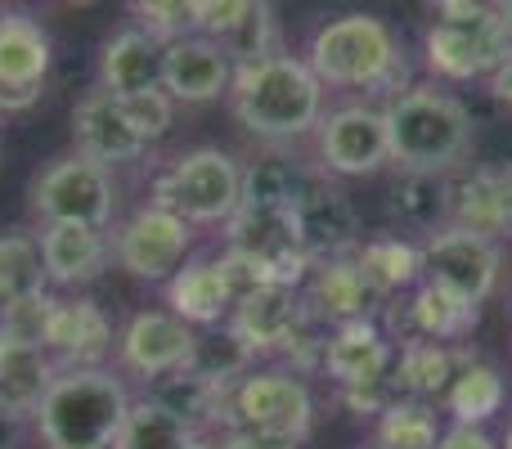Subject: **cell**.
Listing matches in <instances>:
<instances>
[{
	"label": "cell",
	"instance_id": "obj_43",
	"mask_svg": "<svg viewBox=\"0 0 512 449\" xmlns=\"http://www.w3.org/2000/svg\"><path fill=\"white\" fill-rule=\"evenodd\" d=\"M212 441L221 445V449H297V445H288V441H270V436L243 432V427H221Z\"/></svg>",
	"mask_w": 512,
	"mask_h": 449
},
{
	"label": "cell",
	"instance_id": "obj_10",
	"mask_svg": "<svg viewBox=\"0 0 512 449\" xmlns=\"http://www.w3.org/2000/svg\"><path fill=\"white\" fill-rule=\"evenodd\" d=\"M54 72V41L27 9L0 14V117H18L41 104Z\"/></svg>",
	"mask_w": 512,
	"mask_h": 449
},
{
	"label": "cell",
	"instance_id": "obj_20",
	"mask_svg": "<svg viewBox=\"0 0 512 449\" xmlns=\"http://www.w3.org/2000/svg\"><path fill=\"white\" fill-rule=\"evenodd\" d=\"M72 149L86 153L90 162H104V167H126V162H140L153 144L140 140V131L131 126L122 99L108 95L104 86H90L86 95L72 108Z\"/></svg>",
	"mask_w": 512,
	"mask_h": 449
},
{
	"label": "cell",
	"instance_id": "obj_26",
	"mask_svg": "<svg viewBox=\"0 0 512 449\" xmlns=\"http://www.w3.org/2000/svg\"><path fill=\"white\" fill-rule=\"evenodd\" d=\"M450 225L468 229V234L495 238L512 229V171L477 167L463 180H454L450 194Z\"/></svg>",
	"mask_w": 512,
	"mask_h": 449
},
{
	"label": "cell",
	"instance_id": "obj_29",
	"mask_svg": "<svg viewBox=\"0 0 512 449\" xmlns=\"http://www.w3.org/2000/svg\"><path fill=\"white\" fill-rule=\"evenodd\" d=\"M450 194H454L450 171H400L396 185H391L387 212L391 221L418 229L427 238L450 225Z\"/></svg>",
	"mask_w": 512,
	"mask_h": 449
},
{
	"label": "cell",
	"instance_id": "obj_30",
	"mask_svg": "<svg viewBox=\"0 0 512 449\" xmlns=\"http://www.w3.org/2000/svg\"><path fill=\"white\" fill-rule=\"evenodd\" d=\"M504 400H508V387H504V378H499L495 364L472 360V355H468V360L459 364V373H454V382L445 387L441 409L450 414V423L486 427L490 418L504 409Z\"/></svg>",
	"mask_w": 512,
	"mask_h": 449
},
{
	"label": "cell",
	"instance_id": "obj_36",
	"mask_svg": "<svg viewBox=\"0 0 512 449\" xmlns=\"http://www.w3.org/2000/svg\"><path fill=\"white\" fill-rule=\"evenodd\" d=\"M50 288L45 283V265H41V243L27 229H9L0 234V306L18 297H32V292Z\"/></svg>",
	"mask_w": 512,
	"mask_h": 449
},
{
	"label": "cell",
	"instance_id": "obj_35",
	"mask_svg": "<svg viewBox=\"0 0 512 449\" xmlns=\"http://www.w3.org/2000/svg\"><path fill=\"white\" fill-rule=\"evenodd\" d=\"M306 185H310V176L283 149H270L256 162H243V203L292 207L306 194Z\"/></svg>",
	"mask_w": 512,
	"mask_h": 449
},
{
	"label": "cell",
	"instance_id": "obj_17",
	"mask_svg": "<svg viewBox=\"0 0 512 449\" xmlns=\"http://www.w3.org/2000/svg\"><path fill=\"white\" fill-rule=\"evenodd\" d=\"M301 301H306L310 319L324 328L355 324V319H378L387 297L364 279L355 256H333V261H310V274L301 283Z\"/></svg>",
	"mask_w": 512,
	"mask_h": 449
},
{
	"label": "cell",
	"instance_id": "obj_5",
	"mask_svg": "<svg viewBox=\"0 0 512 449\" xmlns=\"http://www.w3.org/2000/svg\"><path fill=\"white\" fill-rule=\"evenodd\" d=\"M149 203L171 207L194 229H225L243 203V162L216 144L185 149L153 176Z\"/></svg>",
	"mask_w": 512,
	"mask_h": 449
},
{
	"label": "cell",
	"instance_id": "obj_3",
	"mask_svg": "<svg viewBox=\"0 0 512 449\" xmlns=\"http://www.w3.org/2000/svg\"><path fill=\"white\" fill-rule=\"evenodd\" d=\"M131 387L117 369H59L36 405L32 432L41 449H113L131 414Z\"/></svg>",
	"mask_w": 512,
	"mask_h": 449
},
{
	"label": "cell",
	"instance_id": "obj_12",
	"mask_svg": "<svg viewBox=\"0 0 512 449\" xmlns=\"http://www.w3.org/2000/svg\"><path fill=\"white\" fill-rule=\"evenodd\" d=\"M194 333L180 315L171 310H135L113 342V369L122 378H135L144 387H153L158 378L185 369L189 351H194Z\"/></svg>",
	"mask_w": 512,
	"mask_h": 449
},
{
	"label": "cell",
	"instance_id": "obj_32",
	"mask_svg": "<svg viewBox=\"0 0 512 449\" xmlns=\"http://www.w3.org/2000/svg\"><path fill=\"white\" fill-rule=\"evenodd\" d=\"M185 369H194L198 378H207V382L230 391L243 373L256 369V355L230 324H212V328H198L194 333V351H189Z\"/></svg>",
	"mask_w": 512,
	"mask_h": 449
},
{
	"label": "cell",
	"instance_id": "obj_13",
	"mask_svg": "<svg viewBox=\"0 0 512 449\" xmlns=\"http://www.w3.org/2000/svg\"><path fill=\"white\" fill-rule=\"evenodd\" d=\"M418 247H423V279L459 292L472 306L495 297L499 265H504L495 238H481V234H468V229L445 225V229H436V234H427Z\"/></svg>",
	"mask_w": 512,
	"mask_h": 449
},
{
	"label": "cell",
	"instance_id": "obj_42",
	"mask_svg": "<svg viewBox=\"0 0 512 449\" xmlns=\"http://www.w3.org/2000/svg\"><path fill=\"white\" fill-rule=\"evenodd\" d=\"M436 449H499V441L477 423H445Z\"/></svg>",
	"mask_w": 512,
	"mask_h": 449
},
{
	"label": "cell",
	"instance_id": "obj_2",
	"mask_svg": "<svg viewBox=\"0 0 512 449\" xmlns=\"http://www.w3.org/2000/svg\"><path fill=\"white\" fill-rule=\"evenodd\" d=\"M310 72L324 90H364L378 99H396L409 90V59L400 36L378 14H337L310 32L306 54Z\"/></svg>",
	"mask_w": 512,
	"mask_h": 449
},
{
	"label": "cell",
	"instance_id": "obj_23",
	"mask_svg": "<svg viewBox=\"0 0 512 449\" xmlns=\"http://www.w3.org/2000/svg\"><path fill=\"white\" fill-rule=\"evenodd\" d=\"M382 315H387L391 324L405 319V337H432V342H445V346L468 342L481 324V310L472 306L468 297H459V292L441 288V283H432V279H418L405 306L400 310L382 306ZM405 337H400V342H405Z\"/></svg>",
	"mask_w": 512,
	"mask_h": 449
},
{
	"label": "cell",
	"instance_id": "obj_6",
	"mask_svg": "<svg viewBox=\"0 0 512 449\" xmlns=\"http://www.w3.org/2000/svg\"><path fill=\"white\" fill-rule=\"evenodd\" d=\"M117 176L104 162H90L86 153H59L50 158L27 185V216L32 225H95L113 229L117 221Z\"/></svg>",
	"mask_w": 512,
	"mask_h": 449
},
{
	"label": "cell",
	"instance_id": "obj_24",
	"mask_svg": "<svg viewBox=\"0 0 512 449\" xmlns=\"http://www.w3.org/2000/svg\"><path fill=\"white\" fill-rule=\"evenodd\" d=\"M162 45L158 36H149L144 27H122L104 41L95 63V86H104L108 95L131 99L144 90H162Z\"/></svg>",
	"mask_w": 512,
	"mask_h": 449
},
{
	"label": "cell",
	"instance_id": "obj_7",
	"mask_svg": "<svg viewBox=\"0 0 512 449\" xmlns=\"http://www.w3.org/2000/svg\"><path fill=\"white\" fill-rule=\"evenodd\" d=\"M225 409H230V427L288 445H301L315 427V396L306 378L292 373L288 364H265V369L243 373L230 387Z\"/></svg>",
	"mask_w": 512,
	"mask_h": 449
},
{
	"label": "cell",
	"instance_id": "obj_14",
	"mask_svg": "<svg viewBox=\"0 0 512 449\" xmlns=\"http://www.w3.org/2000/svg\"><path fill=\"white\" fill-rule=\"evenodd\" d=\"M225 243L256 256L270 270L274 283L301 288L310 274V256L301 252L292 207H265V203H239V212L225 221Z\"/></svg>",
	"mask_w": 512,
	"mask_h": 449
},
{
	"label": "cell",
	"instance_id": "obj_22",
	"mask_svg": "<svg viewBox=\"0 0 512 449\" xmlns=\"http://www.w3.org/2000/svg\"><path fill=\"white\" fill-rule=\"evenodd\" d=\"M36 243H41L45 283L59 292L86 288V283H95L113 265L108 229H95V225H41Z\"/></svg>",
	"mask_w": 512,
	"mask_h": 449
},
{
	"label": "cell",
	"instance_id": "obj_45",
	"mask_svg": "<svg viewBox=\"0 0 512 449\" xmlns=\"http://www.w3.org/2000/svg\"><path fill=\"white\" fill-rule=\"evenodd\" d=\"M495 9H499V18H504V32L512 41V0H495Z\"/></svg>",
	"mask_w": 512,
	"mask_h": 449
},
{
	"label": "cell",
	"instance_id": "obj_1",
	"mask_svg": "<svg viewBox=\"0 0 512 449\" xmlns=\"http://www.w3.org/2000/svg\"><path fill=\"white\" fill-rule=\"evenodd\" d=\"M225 99H230L234 122L270 149L315 135L319 117H324V86L310 72V63L288 50L234 63V81Z\"/></svg>",
	"mask_w": 512,
	"mask_h": 449
},
{
	"label": "cell",
	"instance_id": "obj_15",
	"mask_svg": "<svg viewBox=\"0 0 512 449\" xmlns=\"http://www.w3.org/2000/svg\"><path fill=\"white\" fill-rule=\"evenodd\" d=\"M292 221H297L301 252L310 261H333V256H355L364 243L360 207L351 203L342 185L333 180H310L306 194L292 203Z\"/></svg>",
	"mask_w": 512,
	"mask_h": 449
},
{
	"label": "cell",
	"instance_id": "obj_33",
	"mask_svg": "<svg viewBox=\"0 0 512 449\" xmlns=\"http://www.w3.org/2000/svg\"><path fill=\"white\" fill-rule=\"evenodd\" d=\"M441 414L432 400H414V396H396L387 409L378 414L373 427V445L378 449H436L441 441Z\"/></svg>",
	"mask_w": 512,
	"mask_h": 449
},
{
	"label": "cell",
	"instance_id": "obj_44",
	"mask_svg": "<svg viewBox=\"0 0 512 449\" xmlns=\"http://www.w3.org/2000/svg\"><path fill=\"white\" fill-rule=\"evenodd\" d=\"M486 81H490V95H495V99H504V104L512 108V50H508V59L499 63V68L490 72Z\"/></svg>",
	"mask_w": 512,
	"mask_h": 449
},
{
	"label": "cell",
	"instance_id": "obj_9",
	"mask_svg": "<svg viewBox=\"0 0 512 449\" xmlns=\"http://www.w3.org/2000/svg\"><path fill=\"white\" fill-rule=\"evenodd\" d=\"M113 265L140 283H167L180 265L194 256V225L171 207L140 203L135 212L117 216L108 229Z\"/></svg>",
	"mask_w": 512,
	"mask_h": 449
},
{
	"label": "cell",
	"instance_id": "obj_48",
	"mask_svg": "<svg viewBox=\"0 0 512 449\" xmlns=\"http://www.w3.org/2000/svg\"><path fill=\"white\" fill-rule=\"evenodd\" d=\"M63 5H86V0H63Z\"/></svg>",
	"mask_w": 512,
	"mask_h": 449
},
{
	"label": "cell",
	"instance_id": "obj_34",
	"mask_svg": "<svg viewBox=\"0 0 512 449\" xmlns=\"http://www.w3.org/2000/svg\"><path fill=\"white\" fill-rule=\"evenodd\" d=\"M194 441H198V432L185 418L162 409L153 396H135L113 449H189Z\"/></svg>",
	"mask_w": 512,
	"mask_h": 449
},
{
	"label": "cell",
	"instance_id": "obj_40",
	"mask_svg": "<svg viewBox=\"0 0 512 449\" xmlns=\"http://www.w3.org/2000/svg\"><path fill=\"white\" fill-rule=\"evenodd\" d=\"M126 117H131V126L140 131L144 144H158L162 135L176 126V99L167 95V90H144V95H131L122 99Z\"/></svg>",
	"mask_w": 512,
	"mask_h": 449
},
{
	"label": "cell",
	"instance_id": "obj_16",
	"mask_svg": "<svg viewBox=\"0 0 512 449\" xmlns=\"http://www.w3.org/2000/svg\"><path fill=\"white\" fill-rule=\"evenodd\" d=\"M225 324L252 346L256 360H261V355L283 360L288 346L297 342V333L310 324V310H306V301H301V288L265 283V288L243 292V297L234 301V310H230Z\"/></svg>",
	"mask_w": 512,
	"mask_h": 449
},
{
	"label": "cell",
	"instance_id": "obj_25",
	"mask_svg": "<svg viewBox=\"0 0 512 449\" xmlns=\"http://www.w3.org/2000/svg\"><path fill=\"white\" fill-rule=\"evenodd\" d=\"M162 297H167L171 315H180L189 328L225 324L234 310V292H230V283H225L221 265H216V252L189 256V261L162 283Z\"/></svg>",
	"mask_w": 512,
	"mask_h": 449
},
{
	"label": "cell",
	"instance_id": "obj_27",
	"mask_svg": "<svg viewBox=\"0 0 512 449\" xmlns=\"http://www.w3.org/2000/svg\"><path fill=\"white\" fill-rule=\"evenodd\" d=\"M54 360L45 355V346L14 342L0 333V418L9 423H32L36 405H41L45 387L54 382Z\"/></svg>",
	"mask_w": 512,
	"mask_h": 449
},
{
	"label": "cell",
	"instance_id": "obj_41",
	"mask_svg": "<svg viewBox=\"0 0 512 449\" xmlns=\"http://www.w3.org/2000/svg\"><path fill=\"white\" fill-rule=\"evenodd\" d=\"M135 27H144L158 41H176L189 32V0H126Z\"/></svg>",
	"mask_w": 512,
	"mask_h": 449
},
{
	"label": "cell",
	"instance_id": "obj_8",
	"mask_svg": "<svg viewBox=\"0 0 512 449\" xmlns=\"http://www.w3.org/2000/svg\"><path fill=\"white\" fill-rule=\"evenodd\" d=\"M512 41L504 32L495 0L468 5L459 14H436V23L423 36V63L441 81H477L490 77L508 59Z\"/></svg>",
	"mask_w": 512,
	"mask_h": 449
},
{
	"label": "cell",
	"instance_id": "obj_19",
	"mask_svg": "<svg viewBox=\"0 0 512 449\" xmlns=\"http://www.w3.org/2000/svg\"><path fill=\"white\" fill-rule=\"evenodd\" d=\"M230 81L234 59L212 36L185 32L162 45V90L176 104H212V99L230 95Z\"/></svg>",
	"mask_w": 512,
	"mask_h": 449
},
{
	"label": "cell",
	"instance_id": "obj_38",
	"mask_svg": "<svg viewBox=\"0 0 512 449\" xmlns=\"http://www.w3.org/2000/svg\"><path fill=\"white\" fill-rule=\"evenodd\" d=\"M234 63H248V59H265V54L283 50L279 45V23H274V0H256L252 14L243 18V27L225 41Z\"/></svg>",
	"mask_w": 512,
	"mask_h": 449
},
{
	"label": "cell",
	"instance_id": "obj_31",
	"mask_svg": "<svg viewBox=\"0 0 512 449\" xmlns=\"http://www.w3.org/2000/svg\"><path fill=\"white\" fill-rule=\"evenodd\" d=\"M355 265H360L364 279L391 301L396 292H409L423 279V247L400 234H378L355 247Z\"/></svg>",
	"mask_w": 512,
	"mask_h": 449
},
{
	"label": "cell",
	"instance_id": "obj_28",
	"mask_svg": "<svg viewBox=\"0 0 512 449\" xmlns=\"http://www.w3.org/2000/svg\"><path fill=\"white\" fill-rule=\"evenodd\" d=\"M463 360H468L463 346H445V342H432V337H405V342L396 346L391 382H396L400 396L441 405L445 387L454 382V373H459Z\"/></svg>",
	"mask_w": 512,
	"mask_h": 449
},
{
	"label": "cell",
	"instance_id": "obj_39",
	"mask_svg": "<svg viewBox=\"0 0 512 449\" xmlns=\"http://www.w3.org/2000/svg\"><path fill=\"white\" fill-rule=\"evenodd\" d=\"M256 0H189V32L212 36V41H230L252 14Z\"/></svg>",
	"mask_w": 512,
	"mask_h": 449
},
{
	"label": "cell",
	"instance_id": "obj_4",
	"mask_svg": "<svg viewBox=\"0 0 512 449\" xmlns=\"http://www.w3.org/2000/svg\"><path fill=\"white\" fill-rule=\"evenodd\" d=\"M391 162L400 171H454L472 158L477 126L459 95L441 86H409L382 104Z\"/></svg>",
	"mask_w": 512,
	"mask_h": 449
},
{
	"label": "cell",
	"instance_id": "obj_21",
	"mask_svg": "<svg viewBox=\"0 0 512 449\" xmlns=\"http://www.w3.org/2000/svg\"><path fill=\"white\" fill-rule=\"evenodd\" d=\"M391 364H396V342H391V333H382L378 319H355V324H337L324 333L319 369L328 373L337 391L387 382Z\"/></svg>",
	"mask_w": 512,
	"mask_h": 449
},
{
	"label": "cell",
	"instance_id": "obj_47",
	"mask_svg": "<svg viewBox=\"0 0 512 449\" xmlns=\"http://www.w3.org/2000/svg\"><path fill=\"white\" fill-rule=\"evenodd\" d=\"M504 449H512V427H508V441H504Z\"/></svg>",
	"mask_w": 512,
	"mask_h": 449
},
{
	"label": "cell",
	"instance_id": "obj_18",
	"mask_svg": "<svg viewBox=\"0 0 512 449\" xmlns=\"http://www.w3.org/2000/svg\"><path fill=\"white\" fill-rule=\"evenodd\" d=\"M117 342L113 319L104 315L95 297H54L50 328H45V355L54 360V369H95L108 364Z\"/></svg>",
	"mask_w": 512,
	"mask_h": 449
},
{
	"label": "cell",
	"instance_id": "obj_37",
	"mask_svg": "<svg viewBox=\"0 0 512 449\" xmlns=\"http://www.w3.org/2000/svg\"><path fill=\"white\" fill-rule=\"evenodd\" d=\"M54 297H59L54 288H41V292H32V297H18V301H9V306H0V333L14 337V342L45 346Z\"/></svg>",
	"mask_w": 512,
	"mask_h": 449
},
{
	"label": "cell",
	"instance_id": "obj_46",
	"mask_svg": "<svg viewBox=\"0 0 512 449\" xmlns=\"http://www.w3.org/2000/svg\"><path fill=\"white\" fill-rule=\"evenodd\" d=\"M189 449H221V445H216V441H212V436H198V441H194V445H189Z\"/></svg>",
	"mask_w": 512,
	"mask_h": 449
},
{
	"label": "cell",
	"instance_id": "obj_11",
	"mask_svg": "<svg viewBox=\"0 0 512 449\" xmlns=\"http://www.w3.org/2000/svg\"><path fill=\"white\" fill-rule=\"evenodd\" d=\"M315 153H319V171L337 176V180H355V176L382 171L391 162L382 108L342 104V108H333V113H324L315 126Z\"/></svg>",
	"mask_w": 512,
	"mask_h": 449
}]
</instances>
